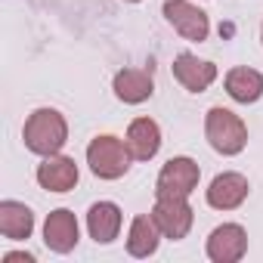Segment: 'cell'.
I'll use <instances>...</instances> for the list:
<instances>
[{"label":"cell","instance_id":"7","mask_svg":"<svg viewBox=\"0 0 263 263\" xmlns=\"http://www.w3.org/2000/svg\"><path fill=\"white\" fill-rule=\"evenodd\" d=\"M251 186H248V177L238 174V171H223L211 180V186L204 189V198L214 211H235L245 204Z\"/></svg>","mask_w":263,"mask_h":263},{"label":"cell","instance_id":"6","mask_svg":"<svg viewBox=\"0 0 263 263\" xmlns=\"http://www.w3.org/2000/svg\"><path fill=\"white\" fill-rule=\"evenodd\" d=\"M164 19L174 25V31H180L192 44H201L211 34L208 13L201 7H195L192 0H164Z\"/></svg>","mask_w":263,"mask_h":263},{"label":"cell","instance_id":"4","mask_svg":"<svg viewBox=\"0 0 263 263\" xmlns=\"http://www.w3.org/2000/svg\"><path fill=\"white\" fill-rule=\"evenodd\" d=\"M152 220H155V226L161 229L164 238L180 241V238L189 235V229L195 223V211H192L186 195H155Z\"/></svg>","mask_w":263,"mask_h":263},{"label":"cell","instance_id":"17","mask_svg":"<svg viewBox=\"0 0 263 263\" xmlns=\"http://www.w3.org/2000/svg\"><path fill=\"white\" fill-rule=\"evenodd\" d=\"M161 229L155 226L152 214H140L134 217V223H130V232H127V254L130 257H152L158 251V241H161Z\"/></svg>","mask_w":263,"mask_h":263},{"label":"cell","instance_id":"20","mask_svg":"<svg viewBox=\"0 0 263 263\" xmlns=\"http://www.w3.org/2000/svg\"><path fill=\"white\" fill-rule=\"evenodd\" d=\"M127 4H140V0H127Z\"/></svg>","mask_w":263,"mask_h":263},{"label":"cell","instance_id":"15","mask_svg":"<svg viewBox=\"0 0 263 263\" xmlns=\"http://www.w3.org/2000/svg\"><path fill=\"white\" fill-rule=\"evenodd\" d=\"M223 87L229 93V99L241 102V105H251L263 96V74L257 68H248V65H235L226 71L223 78Z\"/></svg>","mask_w":263,"mask_h":263},{"label":"cell","instance_id":"2","mask_svg":"<svg viewBox=\"0 0 263 263\" xmlns=\"http://www.w3.org/2000/svg\"><path fill=\"white\" fill-rule=\"evenodd\" d=\"M204 137H208V143H211L214 152H220V155H238L248 146V127H245V121L235 111H229L223 105H214L204 115Z\"/></svg>","mask_w":263,"mask_h":263},{"label":"cell","instance_id":"16","mask_svg":"<svg viewBox=\"0 0 263 263\" xmlns=\"http://www.w3.org/2000/svg\"><path fill=\"white\" fill-rule=\"evenodd\" d=\"M31 232H34V214L28 204L13 198L0 201V235L10 241H25L31 238Z\"/></svg>","mask_w":263,"mask_h":263},{"label":"cell","instance_id":"12","mask_svg":"<svg viewBox=\"0 0 263 263\" xmlns=\"http://www.w3.org/2000/svg\"><path fill=\"white\" fill-rule=\"evenodd\" d=\"M174 78L189 93H204L217 81V65L208 62V59H198L195 53H180L174 59Z\"/></svg>","mask_w":263,"mask_h":263},{"label":"cell","instance_id":"10","mask_svg":"<svg viewBox=\"0 0 263 263\" xmlns=\"http://www.w3.org/2000/svg\"><path fill=\"white\" fill-rule=\"evenodd\" d=\"M81 180V171L74 164V158L68 155H47L37 164V183L47 192H71Z\"/></svg>","mask_w":263,"mask_h":263},{"label":"cell","instance_id":"13","mask_svg":"<svg viewBox=\"0 0 263 263\" xmlns=\"http://www.w3.org/2000/svg\"><path fill=\"white\" fill-rule=\"evenodd\" d=\"M127 149L137 161H152L161 149V127L152 118H134L127 127Z\"/></svg>","mask_w":263,"mask_h":263},{"label":"cell","instance_id":"3","mask_svg":"<svg viewBox=\"0 0 263 263\" xmlns=\"http://www.w3.org/2000/svg\"><path fill=\"white\" fill-rule=\"evenodd\" d=\"M130 158L134 155H130L127 143L111 134H99L87 146V164L99 180H121L130 171Z\"/></svg>","mask_w":263,"mask_h":263},{"label":"cell","instance_id":"18","mask_svg":"<svg viewBox=\"0 0 263 263\" xmlns=\"http://www.w3.org/2000/svg\"><path fill=\"white\" fill-rule=\"evenodd\" d=\"M0 260H4V263H37L34 254H28V251H10V254H4Z\"/></svg>","mask_w":263,"mask_h":263},{"label":"cell","instance_id":"19","mask_svg":"<svg viewBox=\"0 0 263 263\" xmlns=\"http://www.w3.org/2000/svg\"><path fill=\"white\" fill-rule=\"evenodd\" d=\"M260 41H263V25H260Z\"/></svg>","mask_w":263,"mask_h":263},{"label":"cell","instance_id":"1","mask_svg":"<svg viewBox=\"0 0 263 263\" xmlns=\"http://www.w3.org/2000/svg\"><path fill=\"white\" fill-rule=\"evenodd\" d=\"M22 140H25V149L41 158L59 155L62 146L68 143V121L56 108H34L22 127Z\"/></svg>","mask_w":263,"mask_h":263},{"label":"cell","instance_id":"9","mask_svg":"<svg viewBox=\"0 0 263 263\" xmlns=\"http://www.w3.org/2000/svg\"><path fill=\"white\" fill-rule=\"evenodd\" d=\"M204 251H208V257L214 263H238L248 254V232H245V226H238V223L217 226L208 235Z\"/></svg>","mask_w":263,"mask_h":263},{"label":"cell","instance_id":"8","mask_svg":"<svg viewBox=\"0 0 263 263\" xmlns=\"http://www.w3.org/2000/svg\"><path fill=\"white\" fill-rule=\"evenodd\" d=\"M78 241H81V226H78L74 211H68V208L50 211L44 220V245L56 254H68L78 248Z\"/></svg>","mask_w":263,"mask_h":263},{"label":"cell","instance_id":"5","mask_svg":"<svg viewBox=\"0 0 263 263\" xmlns=\"http://www.w3.org/2000/svg\"><path fill=\"white\" fill-rule=\"evenodd\" d=\"M198 180H201L198 161H192L189 155H177L161 167L155 180V195H186L189 198L198 189Z\"/></svg>","mask_w":263,"mask_h":263},{"label":"cell","instance_id":"11","mask_svg":"<svg viewBox=\"0 0 263 263\" xmlns=\"http://www.w3.org/2000/svg\"><path fill=\"white\" fill-rule=\"evenodd\" d=\"M115 87V96L127 105H140L146 99H152L155 93V78H152V68H121L111 81Z\"/></svg>","mask_w":263,"mask_h":263},{"label":"cell","instance_id":"14","mask_svg":"<svg viewBox=\"0 0 263 263\" xmlns=\"http://www.w3.org/2000/svg\"><path fill=\"white\" fill-rule=\"evenodd\" d=\"M121 223H124V214L115 201H96L87 211V232L96 245H111L121 232Z\"/></svg>","mask_w":263,"mask_h":263}]
</instances>
